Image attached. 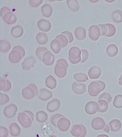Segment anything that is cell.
<instances>
[{"instance_id": "cell-47", "label": "cell", "mask_w": 122, "mask_h": 137, "mask_svg": "<svg viewBox=\"0 0 122 137\" xmlns=\"http://www.w3.org/2000/svg\"><path fill=\"white\" fill-rule=\"evenodd\" d=\"M98 82L100 83V84L101 88V91L102 90H103L105 88V84L104 83L101 81H99Z\"/></svg>"}, {"instance_id": "cell-16", "label": "cell", "mask_w": 122, "mask_h": 137, "mask_svg": "<svg viewBox=\"0 0 122 137\" xmlns=\"http://www.w3.org/2000/svg\"><path fill=\"white\" fill-rule=\"evenodd\" d=\"M55 60L54 55L50 51H47L44 54L42 60L46 65L48 66L52 65Z\"/></svg>"}, {"instance_id": "cell-36", "label": "cell", "mask_w": 122, "mask_h": 137, "mask_svg": "<svg viewBox=\"0 0 122 137\" xmlns=\"http://www.w3.org/2000/svg\"><path fill=\"white\" fill-rule=\"evenodd\" d=\"M47 51V49L44 47H39L36 50V55L40 60H42V57L44 53Z\"/></svg>"}, {"instance_id": "cell-23", "label": "cell", "mask_w": 122, "mask_h": 137, "mask_svg": "<svg viewBox=\"0 0 122 137\" xmlns=\"http://www.w3.org/2000/svg\"><path fill=\"white\" fill-rule=\"evenodd\" d=\"M111 131L115 132L119 130L121 127V123L118 120L114 119L111 120L109 123Z\"/></svg>"}, {"instance_id": "cell-33", "label": "cell", "mask_w": 122, "mask_h": 137, "mask_svg": "<svg viewBox=\"0 0 122 137\" xmlns=\"http://www.w3.org/2000/svg\"><path fill=\"white\" fill-rule=\"evenodd\" d=\"M11 48V45L9 42L5 40H2L0 42V50L2 52H8Z\"/></svg>"}, {"instance_id": "cell-19", "label": "cell", "mask_w": 122, "mask_h": 137, "mask_svg": "<svg viewBox=\"0 0 122 137\" xmlns=\"http://www.w3.org/2000/svg\"><path fill=\"white\" fill-rule=\"evenodd\" d=\"M52 96V92L46 89H41L38 95L39 98L41 100L44 101L50 99Z\"/></svg>"}, {"instance_id": "cell-40", "label": "cell", "mask_w": 122, "mask_h": 137, "mask_svg": "<svg viewBox=\"0 0 122 137\" xmlns=\"http://www.w3.org/2000/svg\"><path fill=\"white\" fill-rule=\"evenodd\" d=\"M112 98L109 94L104 93L102 94L99 97V99H103L107 102L108 103H110L112 100Z\"/></svg>"}, {"instance_id": "cell-12", "label": "cell", "mask_w": 122, "mask_h": 137, "mask_svg": "<svg viewBox=\"0 0 122 137\" xmlns=\"http://www.w3.org/2000/svg\"><path fill=\"white\" fill-rule=\"evenodd\" d=\"M89 36L93 41L97 40L100 35V32L99 27L97 26H91L89 29Z\"/></svg>"}, {"instance_id": "cell-3", "label": "cell", "mask_w": 122, "mask_h": 137, "mask_svg": "<svg viewBox=\"0 0 122 137\" xmlns=\"http://www.w3.org/2000/svg\"><path fill=\"white\" fill-rule=\"evenodd\" d=\"M68 64L66 61L60 59L57 61L54 68V72L58 77L62 78L66 75Z\"/></svg>"}, {"instance_id": "cell-17", "label": "cell", "mask_w": 122, "mask_h": 137, "mask_svg": "<svg viewBox=\"0 0 122 137\" xmlns=\"http://www.w3.org/2000/svg\"><path fill=\"white\" fill-rule=\"evenodd\" d=\"M1 17L4 21L8 24H13L16 22L17 20L16 16L10 11L5 13Z\"/></svg>"}, {"instance_id": "cell-29", "label": "cell", "mask_w": 122, "mask_h": 137, "mask_svg": "<svg viewBox=\"0 0 122 137\" xmlns=\"http://www.w3.org/2000/svg\"><path fill=\"white\" fill-rule=\"evenodd\" d=\"M37 42L39 44H44L48 41V38L47 35L43 33H39L36 37Z\"/></svg>"}, {"instance_id": "cell-21", "label": "cell", "mask_w": 122, "mask_h": 137, "mask_svg": "<svg viewBox=\"0 0 122 137\" xmlns=\"http://www.w3.org/2000/svg\"><path fill=\"white\" fill-rule=\"evenodd\" d=\"M101 71V70L99 68L96 66H93L89 70L88 74L90 78L96 79L100 76Z\"/></svg>"}, {"instance_id": "cell-4", "label": "cell", "mask_w": 122, "mask_h": 137, "mask_svg": "<svg viewBox=\"0 0 122 137\" xmlns=\"http://www.w3.org/2000/svg\"><path fill=\"white\" fill-rule=\"evenodd\" d=\"M38 93V90L36 86L34 84H31L25 87L22 91L23 97L27 99H30L33 98Z\"/></svg>"}, {"instance_id": "cell-20", "label": "cell", "mask_w": 122, "mask_h": 137, "mask_svg": "<svg viewBox=\"0 0 122 137\" xmlns=\"http://www.w3.org/2000/svg\"><path fill=\"white\" fill-rule=\"evenodd\" d=\"M74 33L76 38L79 40H83L86 37V30L83 27H79L76 28Z\"/></svg>"}, {"instance_id": "cell-39", "label": "cell", "mask_w": 122, "mask_h": 137, "mask_svg": "<svg viewBox=\"0 0 122 137\" xmlns=\"http://www.w3.org/2000/svg\"><path fill=\"white\" fill-rule=\"evenodd\" d=\"M0 103L1 105H3L6 104L9 101V98L8 95L6 94L0 92Z\"/></svg>"}, {"instance_id": "cell-27", "label": "cell", "mask_w": 122, "mask_h": 137, "mask_svg": "<svg viewBox=\"0 0 122 137\" xmlns=\"http://www.w3.org/2000/svg\"><path fill=\"white\" fill-rule=\"evenodd\" d=\"M9 130L10 134L14 136L18 135L20 132V129L19 126L16 123L12 124L10 126Z\"/></svg>"}, {"instance_id": "cell-41", "label": "cell", "mask_w": 122, "mask_h": 137, "mask_svg": "<svg viewBox=\"0 0 122 137\" xmlns=\"http://www.w3.org/2000/svg\"><path fill=\"white\" fill-rule=\"evenodd\" d=\"M81 62L83 63L86 61L89 57V53L85 49L81 50Z\"/></svg>"}, {"instance_id": "cell-2", "label": "cell", "mask_w": 122, "mask_h": 137, "mask_svg": "<svg viewBox=\"0 0 122 137\" xmlns=\"http://www.w3.org/2000/svg\"><path fill=\"white\" fill-rule=\"evenodd\" d=\"M18 120L24 127L28 128L31 125L33 119V115L30 111L26 110L19 113L18 116Z\"/></svg>"}, {"instance_id": "cell-26", "label": "cell", "mask_w": 122, "mask_h": 137, "mask_svg": "<svg viewBox=\"0 0 122 137\" xmlns=\"http://www.w3.org/2000/svg\"><path fill=\"white\" fill-rule=\"evenodd\" d=\"M1 90L4 91H7L10 90L11 87L10 82L7 80L0 78Z\"/></svg>"}, {"instance_id": "cell-42", "label": "cell", "mask_w": 122, "mask_h": 137, "mask_svg": "<svg viewBox=\"0 0 122 137\" xmlns=\"http://www.w3.org/2000/svg\"><path fill=\"white\" fill-rule=\"evenodd\" d=\"M0 132V137H6L8 136V130L6 128L3 126H1Z\"/></svg>"}, {"instance_id": "cell-43", "label": "cell", "mask_w": 122, "mask_h": 137, "mask_svg": "<svg viewBox=\"0 0 122 137\" xmlns=\"http://www.w3.org/2000/svg\"><path fill=\"white\" fill-rule=\"evenodd\" d=\"M42 0H30L29 3L30 5L34 7H37L42 3Z\"/></svg>"}, {"instance_id": "cell-44", "label": "cell", "mask_w": 122, "mask_h": 137, "mask_svg": "<svg viewBox=\"0 0 122 137\" xmlns=\"http://www.w3.org/2000/svg\"><path fill=\"white\" fill-rule=\"evenodd\" d=\"M62 34L65 35L69 43L72 42L73 40V37L72 34L68 31H65L62 33Z\"/></svg>"}, {"instance_id": "cell-37", "label": "cell", "mask_w": 122, "mask_h": 137, "mask_svg": "<svg viewBox=\"0 0 122 137\" xmlns=\"http://www.w3.org/2000/svg\"><path fill=\"white\" fill-rule=\"evenodd\" d=\"M62 115L60 114H56L53 115L51 118V122L52 124L55 127H57V124L59 120L64 117Z\"/></svg>"}, {"instance_id": "cell-11", "label": "cell", "mask_w": 122, "mask_h": 137, "mask_svg": "<svg viewBox=\"0 0 122 137\" xmlns=\"http://www.w3.org/2000/svg\"><path fill=\"white\" fill-rule=\"evenodd\" d=\"M105 125V122L104 120L100 117L94 118L91 122L92 128L96 130H100L103 129Z\"/></svg>"}, {"instance_id": "cell-34", "label": "cell", "mask_w": 122, "mask_h": 137, "mask_svg": "<svg viewBox=\"0 0 122 137\" xmlns=\"http://www.w3.org/2000/svg\"><path fill=\"white\" fill-rule=\"evenodd\" d=\"M113 106L116 108H122V95H117L114 98L113 102Z\"/></svg>"}, {"instance_id": "cell-14", "label": "cell", "mask_w": 122, "mask_h": 137, "mask_svg": "<svg viewBox=\"0 0 122 137\" xmlns=\"http://www.w3.org/2000/svg\"><path fill=\"white\" fill-rule=\"evenodd\" d=\"M60 104V102L58 99H53L48 103L47 109L50 112H54L59 108Z\"/></svg>"}, {"instance_id": "cell-46", "label": "cell", "mask_w": 122, "mask_h": 137, "mask_svg": "<svg viewBox=\"0 0 122 137\" xmlns=\"http://www.w3.org/2000/svg\"><path fill=\"white\" fill-rule=\"evenodd\" d=\"M98 26L101 29V35H104L105 33V26L104 25L102 24H99Z\"/></svg>"}, {"instance_id": "cell-28", "label": "cell", "mask_w": 122, "mask_h": 137, "mask_svg": "<svg viewBox=\"0 0 122 137\" xmlns=\"http://www.w3.org/2000/svg\"><path fill=\"white\" fill-rule=\"evenodd\" d=\"M41 11L42 14L44 16L50 17L52 13V9L51 6L48 4H45L41 7Z\"/></svg>"}, {"instance_id": "cell-45", "label": "cell", "mask_w": 122, "mask_h": 137, "mask_svg": "<svg viewBox=\"0 0 122 137\" xmlns=\"http://www.w3.org/2000/svg\"><path fill=\"white\" fill-rule=\"evenodd\" d=\"M10 11L9 8L7 7H4L2 8L1 10L0 15L2 17L5 13Z\"/></svg>"}, {"instance_id": "cell-48", "label": "cell", "mask_w": 122, "mask_h": 137, "mask_svg": "<svg viewBox=\"0 0 122 137\" xmlns=\"http://www.w3.org/2000/svg\"><path fill=\"white\" fill-rule=\"evenodd\" d=\"M103 130L107 133H108L109 131V126L106 124L103 128Z\"/></svg>"}, {"instance_id": "cell-13", "label": "cell", "mask_w": 122, "mask_h": 137, "mask_svg": "<svg viewBox=\"0 0 122 137\" xmlns=\"http://www.w3.org/2000/svg\"><path fill=\"white\" fill-rule=\"evenodd\" d=\"M72 88L75 93L78 94L84 93L86 90V86L84 84L76 82L73 83L72 85Z\"/></svg>"}, {"instance_id": "cell-6", "label": "cell", "mask_w": 122, "mask_h": 137, "mask_svg": "<svg viewBox=\"0 0 122 137\" xmlns=\"http://www.w3.org/2000/svg\"><path fill=\"white\" fill-rule=\"evenodd\" d=\"M70 132L73 136L77 137H84L87 134L86 129L82 124H76L74 126Z\"/></svg>"}, {"instance_id": "cell-30", "label": "cell", "mask_w": 122, "mask_h": 137, "mask_svg": "<svg viewBox=\"0 0 122 137\" xmlns=\"http://www.w3.org/2000/svg\"><path fill=\"white\" fill-rule=\"evenodd\" d=\"M67 3L68 7L72 11L77 12L79 10V6L77 0H68Z\"/></svg>"}, {"instance_id": "cell-18", "label": "cell", "mask_w": 122, "mask_h": 137, "mask_svg": "<svg viewBox=\"0 0 122 137\" xmlns=\"http://www.w3.org/2000/svg\"><path fill=\"white\" fill-rule=\"evenodd\" d=\"M37 25L41 30L45 32L49 31L51 27V24L50 22L44 19H41L38 21Z\"/></svg>"}, {"instance_id": "cell-38", "label": "cell", "mask_w": 122, "mask_h": 137, "mask_svg": "<svg viewBox=\"0 0 122 137\" xmlns=\"http://www.w3.org/2000/svg\"><path fill=\"white\" fill-rule=\"evenodd\" d=\"M60 42L62 47H65L67 44L68 40L66 37L63 34H60L57 35L56 38Z\"/></svg>"}, {"instance_id": "cell-10", "label": "cell", "mask_w": 122, "mask_h": 137, "mask_svg": "<svg viewBox=\"0 0 122 137\" xmlns=\"http://www.w3.org/2000/svg\"><path fill=\"white\" fill-rule=\"evenodd\" d=\"M70 124V122L69 120L64 117L61 118L58 121L57 127L61 131L65 132L69 129Z\"/></svg>"}, {"instance_id": "cell-32", "label": "cell", "mask_w": 122, "mask_h": 137, "mask_svg": "<svg viewBox=\"0 0 122 137\" xmlns=\"http://www.w3.org/2000/svg\"><path fill=\"white\" fill-rule=\"evenodd\" d=\"M98 103L99 106V112L103 113L107 110L108 107V103L107 101L103 99H99Z\"/></svg>"}, {"instance_id": "cell-25", "label": "cell", "mask_w": 122, "mask_h": 137, "mask_svg": "<svg viewBox=\"0 0 122 137\" xmlns=\"http://www.w3.org/2000/svg\"><path fill=\"white\" fill-rule=\"evenodd\" d=\"M23 29L19 25H17L13 27L11 30V34L14 37L19 38L23 34Z\"/></svg>"}, {"instance_id": "cell-22", "label": "cell", "mask_w": 122, "mask_h": 137, "mask_svg": "<svg viewBox=\"0 0 122 137\" xmlns=\"http://www.w3.org/2000/svg\"><path fill=\"white\" fill-rule=\"evenodd\" d=\"M50 46L53 51L56 54L60 52L62 47L60 42L56 39L53 40L51 42Z\"/></svg>"}, {"instance_id": "cell-7", "label": "cell", "mask_w": 122, "mask_h": 137, "mask_svg": "<svg viewBox=\"0 0 122 137\" xmlns=\"http://www.w3.org/2000/svg\"><path fill=\"white\" fill-rule=\"evenodd\" d=\"M101 88L100 83L98 82L93 81L89 85L88 87V92L91 96H97L101 91Z\"/></svg>"}, {"instance_id": "cell-8", "label": "cell", "mask_w": 122, "mask_h": 137, "mask_svg": "<svg viewBox=\"0 0 122 137\" xmlns=\"http://www.w3.org/2000/svg\"><path fill=\"white\" fill-rule=\"evenodd\" d=\"M99 109V106L97 103L94 101L87 103L85 106V109L88 114L93 115L96 113Z\"/></svg>"}, {"instance_id": "cell-1", "label": "cell", "mask_w": 122, "mask_h": 137, "mask_svg": "<svg viewBox=\"0 0 122 137\" xmlns=\"http://www.w3.org/2000/svg\"><path fill=\"white\" fill-rule=\"evenodd\" d=\"M25 55V51L23 48L20 46H16L9 55V60L13 63H18Z\"/></svg>"}, {"instance_id": "cell-24", "label": "cell", "mask_w": 122, "mask_h": 137, "mask_svg": "<svg viewBox=\"0 0 122 137\" xmlns=\"http://www.w3.org/2000/svg\"><path fill=\"white\" fill-rule=\"evenodd\" d=\"M45 83L46 87L51 90L55 88L57 84L56 80L51 75L49 76L46 78Z\"/></svg>"}, {"instance_id": "cell-5", "label": "cell", "mask_w": 122, "mask_h": 137, "mask_svg": "<svg viewBox=\"0 0 122 137\" xmlns=\"http://www.w3.org/2000/svg\"><path fill=\"white\" fill-rule=\"evenodd\" d=\"M81 52L78 47H74L70 49L69 52V58L70 62L72 64L79 63L81 60Z\"/></svg>"}, {"instance_id": "cell-49", "label": "cell", "mask_w": 122, "mask_h": 137, "mask_svg": "<svg viewBox=\"0 0 122 137\" xmlns=\"http://www.w3.org/2000/svg\"><path fill=\"white\" fill-rule=\"evenodd\" d=\"M97 137H108V136L106 134H100L98 135Z\"/></svg>"}, {"instance_id": "cell-31", "label": "cell", "mask_w": 122, "mask_h": 137, "mask_svg": "<svg viewBox=\"0 0 122 137\" xmlns=\"http://www.w3.org/2000/svg\"><path fill=\"white\" fill-rule=\"evenodd\" d=\"M48 116L47 114L45 112L41 111L37 112L36 114V120L40 122H43L47 120Z\"/></svg>"}, {"instance_id": "cell-15", "label": "cell", "mask_w": 122, "mask_h": 137, "mask_svg": "<svg viewBox=\"0 0 122 137\" xmlns=\"http://www.w3.org/2000/svg\"><path fill=\"white\" fill-rule=\"evenodd\" d=\"M36 60L33 56L26 58L22 63V69L24 70H28L34 66Z\"/></svg>"}, {"instance_id": "cell-9", "label": "cell", "mask_w": 122, "mask_h": 137, "mask_svg": "<svg viewBox=\"0 0 122 137\" xmlns=\"http://www.w3.org/2000/svg\"><path fill=\"white\" fill-rule=\"evenodd\" d=\"M17 110L16 106L14 104H11L5 107L4 114L5 116L9 118H12L16 115Z\"/></svg>"}, {"instance_id": "cell-35", "label": "cell", "mask_w": 122, "mask_h": 137, "mask_svg": "<svg viewBox=\"0 0 122 137\" xmlns=\"http://www.w3.org/2000/svg\"><path fill=\"white\" fill-rule=\"evenodd\" d=\"M75 79L79 82H84L88 80L87 76L86 74L79 73L75 74L74 75Z\"/></svg>"}]
</instances>
